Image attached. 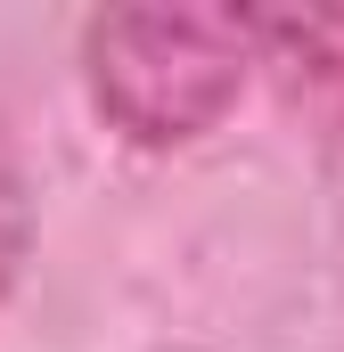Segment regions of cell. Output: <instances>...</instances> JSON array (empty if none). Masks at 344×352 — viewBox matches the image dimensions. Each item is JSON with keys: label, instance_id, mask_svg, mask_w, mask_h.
I'll return each instance as SVG.
<instances>
[{"label": "cell", "instance_id": "cell-2", "mask_svg": "<svg viewBox=\"0 0 344 352\" xmlns=\"http://www.w3.org/2000/svg\"><path fill=\"white\" fill-rule=\"evenodd\" d=\"M262 41H279L295 66V90H312V107L344 131V16H279L262 25Z\"/></svg>", "mask_w": 344, "mask_h": 352}, {"label": "cell", "instance_id": "cell-1", "mask_svg": "<svg viewBox=\"0 0 344 352\" xmlns=\"http://www.w3.org/2000/svg\"><path fill=\"white\" fill-rule=\"evenodd\" d=\"M262 25L222 8H115L83 25V82L90 107L131 148H189L205 140L255 66Z\"/></svg>", "mask_w": 344, "mask_h": 352}, {"label": "cell", "instance_id": "cell-3", "mask_svg": "<svg viewBox=\"0 0 344 352\" xmlns=\"http://www.w3.org/2000/svg\"><path fill=\"white\" fill-rule=\"evenodd\" d=\"M25 254H33V188H25V164H17V140L0 123V311L25 278Z\"/></svg>", "mask_w": 344, "mask_h": 352}]
</instances>
